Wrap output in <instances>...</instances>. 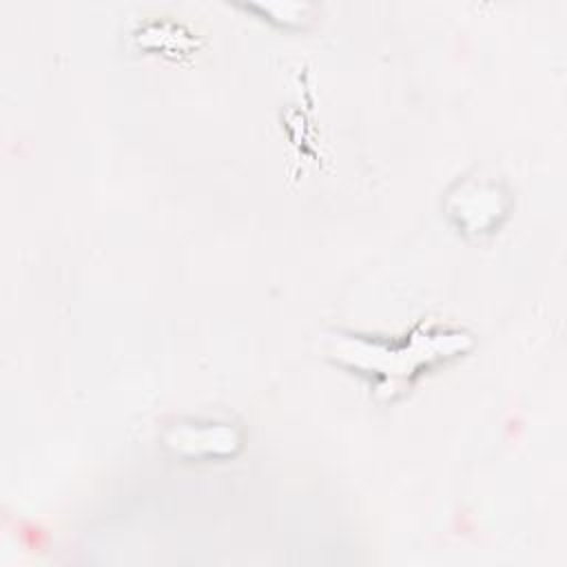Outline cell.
<instances>
[{
    "label": "cell",
    "mask_w": 567,
    "mask_h": 567,
    "mask_svg": "<svg viewBox=\"0 0 567 567\" xmlns=\"http://www.w3.org/2000/svg\"><path fill=\"white\" fill-rule=\"evenodd\" d=\"M328 352L352 368L377 374V392L390 396L423 363L439 361L470 346V337L461 330H430L419 326L410 339L396 346L363 339L359 334H332Z\"/></svg>",
    "instance_id": "1"
}]
</instances>
